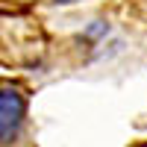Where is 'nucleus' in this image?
<instances>
[{
  "instance_id": "obj_1",
  "label": "nucleus",
  "mask_w": 147,
  "mask_h": 147,
  "mask_svg": "<svg viewBox=\"0 0 147 147\" xmlns=\"http://www.w3.org/2000/svg\"><path fill=\"white\" fill-rule=\"evenodd\" d=\"M27 127V97L18 85L0 82V147L18 144Z\"/></svg>"
}]
</instances>
